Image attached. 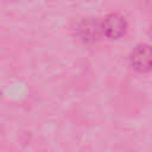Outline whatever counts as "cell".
Masks as SVG:
<instances>
[{
    "instance_id": "7a4b0ae2",
    "label": "cell",
    "mask_w": 152,
    "mask_h": 152,
    "mask_svg": "<svg viewBox=\"0 0 152 152\" xmlns=\"http://www.w3.org/2000/svg\"><path fill=\"white\" fill-rule=\"evenodd\" d=\"M131 64L140 72L152 70V48L146 44L137 46L131 53Z\"/></svg>"
},
{
    "instance_id": "6da1fadb",
    "label": "cell",
    "mask_w": 152,
    "mask_h": 152,
    "mask_svg": "<svg viewBox=\"0 0 152 152\" xmlns=\"http://www.w3.org/2000/svg\"><path fill=\"white\" fill-rule=\"evenodd\" d=\"M101 24H102V33L110 39H118L122 37L127 30V23L125 18L116 13L108 14Z\"/></svg>"
},
{
    "instance_id": "3957f363",
    "label": "cell",
    "mask_w": 152,
    "mask_h": 152,
    "mask_svg": "<svg viewBox=\"0 0 152 152\" xmlns=\"http://www.w3.org/2000/svg\"><path fill=\"white\" fill-rule=\"evenodd\" d=\"M78 34L84 42H95L102 33V24L94 19H86L78 25Z\"/></svg>"
}]
</instances>
